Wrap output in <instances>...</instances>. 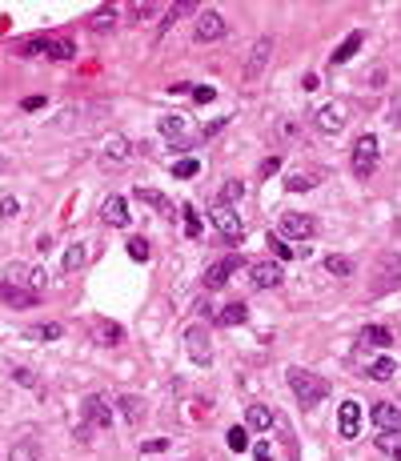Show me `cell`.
<instances>
[{
    "label": "cell",
    "mask_w": 401,
    "mask_h": 461,
    "mask_svg": "<svg viewBox=\"0 0 401 461\" xmlns=\"http://www.w3.org/2000/svg\"><path fill=\"white\" fill-rule=\"evenodd\" d=\"M285 381H289V389H293V397H297L305 409L329 397V381L321 373H309V369H285Z\"/></svg>",
    "instance_id": "obj_1"
},
{
    "label": "cell",
    "mask_w": 401,
    "mask_h": 461,
    "mask_svg": "<svg viewBox=\"0 0 401 461\" xmlns=\"http://www.w3.org/2000/svg\"><path fill=\"white\" fill-rule=\"evenodd\" d=\"M377 161H381V145H377L373 133H365V137L353 140V152H349V169L357 181H369L377 169Z\"/></svg>",
    "instance_id": "obj_2"
},
{
    "label": "cell",
    "mask_w": 401,
    "mask_h": 461,
    "mask_svg": "<svg viewBox=\"0 0 401 461\" xmlns=\"http://www.w3.org/2000/svg\"><path fill=\"white\" fill-rule=\"evenodd\" d=\"M317 229H321V224H317V217H309V212H285V217L277 221L273 237H281V241H309Z\"/></svg>",
    "instance_id": "obj_3"
},
{
    "label": "cell",
    "mask_w": 401,
    "mask_h": 461,
    "mask_svg": "<svg viewBox=\"0 0 401 461\" xmlns=\"http://www.w3.org/2000/svg\"><path fill=\"white\" fill-rule=\"evenodd\" d=\"M397 285H401V253L377 257V273H373V281H369V293L381 297V293H389V289H397Z\"/></svg>",
    "instance_id": "obj_4"
},
{
    "label": "cell",
    "mask_w": 401,
    "mask_h": 461,
    "mask_svg": "<svg viewBox=\"0 0 401 461\" xmlns=\"http://www.w3.org/2000/svg\"><path fill=\"white\" fill-rule=\"evenodd\" d=\"M269 56H273V37H257L253 49H249V61L241 68V80H245V85H257L265 76V68H269Z\"/></svg>",
    "instance_id": "obj_5"
},
{
    "label": "cell",
    "mask_w": 401,
    "mask_h": 461,
    "mask_svg": "<svg viewBox=\"0 0 401 461\" xmlns=\"http://www.w3.org/2000/svg\"><path fill=\"white\" fill-rule=\"evenodd\" d=\"M209 221L217 224V233H221L229 245H237V241L245 237V224H241L237 209H233V205H225V200H217L213 209H209Z\"/></svg>",
    "instance_id": "obj_6"
},
{
    "label": "cell",
    "mask_w": 401,
    "mask_h": 461,
    "mask_svg": "<svg viewBox=\"0 0 401 461\" xmlns=\"http://www.w3.org/2000/svg\"><path fill=\"white\" fill-rule=\"evenodd\" d=\"M313 125H317V133H325V137H337L341 128L349 125V109H345L341 100H329V104H321V109L313 112Z\"/></svg>",
    "instance_id": "obj_7"
},
{
    "label": "cell",
    "mask_w": 401,
    "mask_h": 461,
    "mask_svg": "<svg viewBox=\"0 0 401 461\" xmlns=\"http://www.w3.org/2000/svg\"><path fill=\"white\" fill-rule=\"evenodd\" d=\"M229 32L225 16L217 13V8H205V13H197V20H193V40L197 44H209V40H221Z\"/></svg>",
    "instance_id": "obj_8"
},
{
    "label": "cell",
    "mask_w": 401,
    "mask_h": 461,
    "mask_svg": "<svg viewBox=\"0 0 401 461\" xmlns=\"http://www.w3.org/2000/svg\"><path fill=\"white\" fill-rule=\"evenodd\" d=\"M185 353L193 357V365H200V369L213 365V345H209L205 325H188V329H185Z\"/></svg>",
    "instance_id": "obj_9"
},
{
    "label": "cell",
    "mask_w": 401,
    "mask_h": 461,
    "mask_svg": "<svg viewBox=\"0 0 401 461\" xmlns=\"http://www.w3.org/2000/svg\"><path fill=\"white\" fill-rule=\"evenodd\" d=\"M161 137H169L173 145L169 149H176V152H185V149H193V137H188V125H185V116H176V112H169V116H161Z\"/></svg>",
    "instance_id": "obj_10"
},
{
    "label": "cell",
    "mask_w": 401,
    "mask_h": 461,
    "mask_svg": "<svg viewBox=\"0 0 401 461\" xmlns=\"http://www.w3.org/2000/svg\"><path fill=\"white\" fill-rule=\"evenodd\" d=\"M249 281H253V289H277L285 281V269H281V261H253Z\"/></svg>",
    "instance_id": "obj_11"
},
{
    "label": "cell",
    "mask_w": 401,
    "mask_h": 461,
    "mask_svg": "<svg viewBox=\"0 0 401 461\" xmlns=\"http://www.w3.org/2000/svg\"><path fill=\"white\" fill-rule=\"evenodd\" d=\"M369 417H373V425L381 433H401V405H393V401H377L369 409Z\"/></svg>",
    "instance_id": "obj_12"
},
{
    "label": "cell",
    "mask_w": 401,
    "mask_h": 461,
    "mask_svg": "<svg viewBox=\"0 0 401 461\" xmlns=\"http://www.w3.org/2000/svg\"><path fill=\"white\" fill-rule=\"evenodd\" d=\"M233 269H241V257H225V261H213L205 269V289H225Z\"/></svg>",
    "instance_id": "obj_13"
},
{
    "label": "cell",
    "mask_w": 401,
    "mask_h": 461,
    "mask_svg": "<svg viewBox=\"0 0 401 461\" xmlns=\"http://www.w3.org/2000/svg\"><path fill=\"white\" fill-rule=\"evenodd\" d=\"M337 433L341 437H357L361 433V405L357 401H341V413H337Z\"/></svg>",
    "instance_id": "obj_14"
},
{
    "label": "cell",
    "mask_w": 401,
    "mask_h": 461,
    "mask_svg": "<svg viewBox=\"0 0 401 461\" xmlns=\"http://www.w3.org/2000/svg\"><path fill=\"white\" fill-rule=\"evenodd\" d=\"M85 421L97 425V429H109V425H113V409H109V401L100 397V393L85 397Z\"/></svg>",
    "instance_id": "obj_15"
},
{
    "label": "cell",
    "mask_w": 401,
    "mask_h": 461,
    "mask_svg": "<svg viewBox=\"0 0 401 461\" xmlns=\"http://www.w3.org/2000/svg\"><path fill=\"white\" fill-rule=\"evenodd\" d=\"M0 301H4L8 309H32V305H37V293H32V289H16V285L4 281V285H0Z\"/></svg>",
    "instance_id": "obj_16"
},
{
    "label": "cell",
    "mask_w": 401,
    "mask_h": 461,
    "mask_svg": "<svg viewBox=\"0 0 401 461\" xmlns=\"http://www.w3.org/2000/svg\"><path fill=\"white\" fill-rule=\"evenodd\" d=\"M104 224H113V229H128V200L125 197H109L104 200V209H100Z\"/></svg>",
    "instance_id": "obj_17"
},
{
    "label": "cell",
    "mask_w": 401,
    "mask_h": 461,
    "mask_svg": "<svg viewBox=\"0 0 401 461\" xmlns=\"http://www.w3.org/2000/svg\"><path fill=\"white\" fill-rule=\"evenodd\" d=\"M88 265V245L85 241H73L68 249H64V257H61V273H80Z\"/></svg>",
    "instance_id": "obj_18"
},
{
    "label": "cell",
    "mask_w": 401,
    "mask_h": 461,
    "mask_svg": "<svg viewBox=\"0 0 401 461\" xmlns=\"http://www.w3.org/2000/svg\"><path fill=\"white\" fill-rule=\"evenodd\" d=\"M92 341H100V345H121V341H125V329L116 321L97 317V321H92Z\"/></svg>",
    "instance_id": "obj_19"
},
{
    "label": "cell",
    "mask_w": 401,
    "mask_h": 461,
    "mask_svg": "<svg viewBox=\"0 0 401 461\" xmlns=\"http://www.w3.org/2000/svg\"><path fill=\"white\" fill-rule=\"evenodd\" d=\"M8 461H44V449H40L37 437H20V441L8 449Z\"/></svg>",
    "instance_id": "obj_20"
},
{
    "label": "cell",
    "mask_w": 401,
    "mask_h": 461,
    "mask_svg": "<svg viewBox=\"0 0 401 461\" xmlns=\"http://www.w3.org/2000/svg\"><path fill=\"white\" fill-rule=\"evenodd\" d=\"M269 425H273V413L265 409L261 401H253L249 409H245V429H253V433H269Z\"/></svg>",
    "instance_id": "obj_21"
},
{
    "label": "cell",
    "mask_w": 401,
    "mask_h": 461,
    "mask_svg": "<svg viewBox=\"0 0 401 461\" xmlns=\"http://www.w3.org/2000/svg\"><path fill=\"white\" fill-rule=\"evenodd\" d=\"M8 285H28L37 293V289L44 285V273H40V269H28V265H13V269H8Z\"/></svg>",
    "instance_id": "obj_22"
},
{
    "label": "cell",
    "mask_w": 401,
    "mask_h": 461,
    "mask_svg": "<svg viewBox=\"0 0 401 461\" xmlns=\"http://www.w3.org/2000/svg\"><path fill=\"white\" fill-rule=\"evenodd\" d=\"M116 409H121V417H125L128 425H137L140 417H145V401H140L137 393H121V397H116Z\"/></svg>",
    "instance_id": "obj_23"
},
{
    "label": "cell",
    "mask_w": 401,
    "mask_h": 461,
    "mask_svg": "<svg viewBox=\"0 0 401 461\" xmlns=\"http://www.w3.org/2000/svg\"><path fill=\"white\" fill-rule=\"evenodd\" d=\"M321 181H325V173H313V169H305V173L285 176V188H289V193H309V188H317Z\"/></svg>",
    "instance_id": "obj_24"
},
{
    "label": "cell",
    "mask_w": 401,
    "mask_h": 461,
    "mask_svg": "<svg viewBox=\"0 0 401 461\" xmlns=\"http://www.w3.org/2000/svg\"><path fill=\"white\" fill-rule=\"evenodd\" d=\"M100 152H104L113 164H125L128 157H133V145H128V137H109L104 145H100Z\"/></svg>",
    "instance_id": "obj_25"
},
{
    "label": "cell",
    "mask_w": 401,
    "mask_h": 461,
    "mask_svg": "<svg viewBox=\"0 0 401 461\" xmlns=\"http://www.w3.org/2000/svg\"><path fill=\"white\" fill-rule=\"evenodd\" d=\"M245 321H249L245 301H229L225 309H217V325H245Z\"/></svg>",
    "instance_id": "obj_26"
},
{
    "label": "cell",
    "mask_w": 401,
    "mask_h": 461,
    "mask_svg": "<svg viewBox=\"0 0 401 461\" xmlns=\"http://www.w3.org/2000/svg\"><path fill=\"white\" fill-rule=\"evenodd\" d=\"M133 197L145 200V205H149L152 212H161V217H169V212H173V209H169V197H164V193H157V188H145V185H140Z\"/></svg>",
    "instance_id": "obj_27"
},
{
    "label": "cell",
    "mask_w": 401,
    "mask_h": 461,
    "mask_svg": "<svg viewBox=\"0 0 401 461\" xmlns=\"http://www.w3.org/2000/svg\"><path fill=\"white\" fill-rule=\"evenodd\" d=\"M361 44H365V37H361V32H349V37H345V40L337 44V49H333V56H329V61H333V64H345V61L353 56V52L361 49Z\"/></svg>",
    "instance_id": "obj_28"
},
{
    "label": "cell",
    "mask_w": 401,
    "mask_h": 461,
    "mask_svg": "<svg viewBox=\"0 0 401 461\" xmlns=\"http://www.w3.org/2000/svg\"><path fill=\"white\" fill-rule=\"evenodd\" d=\"M361 337L369 345H377V349H389V345H393V329H389V325H365Z\"/></svg>",
    "instance_id": "obj_29"
},
{
    "label": "cell",
    "mask_w": 401,
    "mask_h": 461,
    "mask_svg": "<svg viewBox=\"0 0 401 461\" xmlns=\"http://www.w3.org/2000/svg\"><path fill=\"white\" fill-rule=\"evenodd\" d=\"M113 25H116V8H113V4H100L97 13L88 16V28H92V32H109Z\"/></svg>",
    "instance_id": "obj_30"
},
{
    "label": "cell",
    "mask_w": 401,
    "mask_h": 461,
    "mask_svg": "<svg viewBox=\"0 0 401 461\" xmlns=\"http://www.w3.org/2000/svg\"><path fill=\"white\" fill-rule=\"evenodd\" d=\"M28 341H61L64 337V329L56 321H44V325H32V329H28Z\"/></svg>",
    "instance_id": "obj_31"
},
{
    "label": "cell",
    "mask_w": 401,
    "mask_h": 461,
    "mask_svg": "<svg viewBox=\"0 0 401 461\" xmlns=\"http://www.w3.org/2000/svg\"><path fill=\"white\" fill-rule=\"evenodd\" d=\"M44 56H52V61H73L76 44L73 40H44Z\"/></svg>",
    "instance_id": "obj_32"
},
{
    "label": "cell",
    "mask_w": 401,
    "mask_h": 461,
    "mask_svg": "<svg viewBox=\"0 0 401 461\" xmlns=\"http://www.w3.org/2000/svg\"><path fill=\"white\" fill-rule=\"evenodd\" d=\"M325 273L349 277V273H353V261H349V257H341V253H329V257H325Z\"/></svg>",
    "instance_id": "obj_33"
},
{
    "label": "cell",
    "mask_w": 401,
    "mask_h": 461,
    "mask_svg": "<svg viewBox=\"0 0 401 461\" xmlns=\"http://www.w3.org/2000/svg\"><path fill=\"white\" fill-rule=\"evenodd\" d=\"M365 373L373 377V381H389V377L397 373V365L389 361V357H377V361H373V365H369V369H365Z\"/></svg>",
    "instance_id": "obj_34"
},
{
    "label": "cell",
    "mask_w": 401,
    "mask_h": 461,
    "mask_svg": "<svg viewBox=\"0 0 401 461\" xmlns=\"http://www.w3.org/2000/svg\"><path fill=\"white\" fill-rule=\"evenodd\" d=\"M197 173H200V161H197V157H185V161L173 164V176H176V181H188V176H197Z\"/></svg>",
    "instance_id": "obj_35"
},
{
    "label": "cell",
    "mask_w": 401,
    "mask_h": 461,
    "mask_svg": "<svg viewBox=\"0 0 401 461\" xmlns=\"http://www.w3.org/2000/svg\"><path fill=\"white\" fill-rule=\"evenodd\" d=\"M13 381L16 385H28V389H40V377L32 373V369H25V365H16L13 369Z\"/></svg>",
    "instance_id": "obj_36"
},
{
    "label": "cell",
    "mask_w": 401,
    "mask_h": 461,
    "mask_svg": "<svg viewBox=\"0 0 401 461\" xmlns=\"http://www.w3.org/2000/svg\"><path fill=\"white\" fill-rule=\"evenodd\" d=\"M128 257H133V261H149V245H145V237H128Z\"/></svg>",
    "instance_id": "obj_37"
},
{
    "label": "cell",
    "mask_w": 401,
    "mask_h": 461,
    "mask_svg": "<svg viewBox=\"0 0 401 461\" xmlns=\"http://www.w3.org/2000/svg\"><path fill=\"white\" fill-rule=\"evenodd\" d=\"M245 433H249V429H241V425L229 429V449H233V453H245V449H249V437Z\"/></svg>",
    "instance_id": "obj_38"
},
{
    "label": "cell",
    "mask_w": 401,
    "mask_h": 461,
    "mask_svg": "<svg viewBox=\"0 0 401 461\" xmlns=\"http://www.w3.org/2000/svg\"><path fill=\"white\" fill-rule=\"evenodd\" d=\"M185 233H188V241H197V237H200V217L193 212V205L185 209Z\"/></svg>",
    "instance_id": "obj_39"
},
{
    "label": "cell",
    "mask_w": 401,
    "mask_h": 461,
    "mask_svg": "<svg viewBox=\"0 0 401 461\" xmlns=\"http://www.w3.org/2000/svg\"><path fill=\"white\" fill-rule=\"evenodd\" d=\"M269 245H273V253H277V257H281V261H289V257H293V245H289V241H281V237H269Z\"/></svg>",
    "instance_id": "obj_40"
},
{
    "label": "cell",
    "mask_w": 401,
    "mask_h": 461,
    "mask_svg": "<svg viewBox=\"0 0 401 461\" xmlns=\"http://www.w3.org/2000/svg\"><path fill=\"white\" fill-rule=\"evenodd\" d=\"M149 13H157V4H133V8H128V20L137 25V20H145Z\"/></svg>",
    "instance_id": "obj_41"
},
{
    "label": "cell",
    "mask_w": 401,
    "mask_h": 461,
    "mask_svg": "<svg viewBox=\"0 0 401 461\" xmlns=\"http://www.w3.org/2000/svg\"><path fill=\"white\" fill-rule=\"evenodd\" d=\"M297 133H301L297 121H281V125H277V137H281V140H293Z\"/></svg>",
    "instance_id": "obj_42"
},
{
    "label": "cell",
    "mask_w": 401,
    "mask_h": 461,
    "mask_svg": "<svg viewBox=\"0 0 401 461\" xmlns=\"http://www.w3.org/2000/svg\"><path fill=\"white\" fill-rule=\"evenodd\" d=\"M20 212V200L16 197H0V217H16Z\"/></svg>",
    "instance_id": "obj_43"
},
{
    "label": "cell",
    "mask_w": 401,
    "mask_h": 461,
    "mask_svg": "<svg viewBox=\"0 0 401 461\" xmlns=\"http://www.w3.org/2000/svg\"><path fill=\"white\" fill-rule=\"evenodd\" d=\"M233 197H241V181H229V185L221 188V200H225V205H229Z\"/></svg>",
    "instance_id": "obj_44"
},
{
    "label": "cell",
    "mask_w": 401,
    "mask_h": 461,
    "mask_svg": "<svg viewBox=\"0 0 401 461\" xmlns=\"http://www.w3.org/2000/svg\"><path fill=\"white\" fill-rule=\"evenodd\" d=\"M225 125H229V116H217V121H209V125H205V137H217Z\"/></svg>",
    "instance_id": "obj_45"
},
{
    "label": "cell",
    "mask_w": 401,
    "mask_h": 461,
    "mask_svg": "<svg viewBox=\"0 0 401 461\" xmlns=\"http://www.w3.org/2000/svg\"><path fill=\"white\" fill-rule=\"evenodd\" d=\"M253 461H273V449L265 445V441H257V449H253Z\"/></svg>",
    "instance_id": "obj_46"
},
{
    "label": "cell",
    "mask_w": 401,
    "mask_h": 461,
    "mask_svg": "<svg viewBox=\"0 0 401 461\" xmlns=\"http://www.w3.org/2000/svg\"><path fill=\"white\" fill-rule=\"evenodd\" d=\"M193 100H197V104H209V100H213V88H193Z\"/></svg>",
    "instance_id": "obj_47"
},
{
    "label": "cell",
    "mask_w": 401,
    "mask_h": 461,
    "mask_svg": "<svg viewBox=\"0 0 401 461\" xmlns=\"http://www.w3.org/2000/svg\"><path fill=\"white\" fill-rule=\"evenodd\" d=\"M277 169H281V161H277V157H269V161H265V164H261V176H273V173H277Z\"/></svg>",
    "instance_id": "obj_48"
},
{
    "label": "cell",
    "mask_w": 401,
    "mask_h": 461,
    "mask_svg": "<svg viewBox=\"0 0 401 461\" xmlns=\"http://www.w3.org/2000/svg\"><path fill=\"white\" fill-rule=\"evenodd\" d=\"M164 445H169V441H164V437H161V441H145V445H140V449H145V453H161Z\"/></svg>",
    "instance_id": "obj_49"
},
{
    "label": "cell",
    "mask_w": 401,
    "mask_h": 461,
    "mask_svg": "<svg viewBox=\"0 0 401 461\" xmlns=\"http://www.w3.org/2000/svg\"><path fill=\"white\" fill-rule=\"evenodd\" d=\"M389 121H393V125H401V92L393 97V112H389Z\"/></svg>",
    "instance_id": "obj_50"
},
{
    "label": "cell",
    "mask_w": 401,
    "mask_h": 461,
    "mask_svg": "<svg viewBox=\"0 0 401 461\" xmlns=\"http://www.w3.org/2000/svg\"><path fill=\"white\" fill-rule=\"evenodd\" d=\"M32 109H44V97H28L25 100V112H32Z\"/></svg>",
    "instance_id": "obj_51"
},
{
    "label": "cell",
    "mask_w": 401,
    "mask_h": 461,
    "mask_svg": "<svg viewBox=\"0 0 401 461\" xmlns=\"http://www.w3.org/2000/svg\"><path fill=\"white\" fill-rule=\"evenodd\" d=\"M393 461H401V445H397V449H393Z\"/></svg>",
    "instance_id": "obj_52"
},
{
    "label": "cell",
    "mask_w": 401,
    "mask_h": 461,
    "mask_svg": "<svg viewBox=\"0 0 401 461\" xmlns=\"http://www.w3.org/2000/svg\"><path fill=\"white\" fill-rule=\"evenodd\" d=\"M0 169H4V157H0Z\"/></svg>",
    "instance_id": "obj_53"
}]
</instances>
